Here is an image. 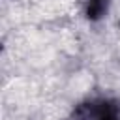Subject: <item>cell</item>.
<instances>
[{
    "instance_id": "cell-1",
    "label": "cell",
    "mask_w": 120,
    "mask_h": 120,
    "mask_svg": "<svg viewBox=\"0 0 120 120\" xmlns=\"http://www.w3.org/2000/svg\"><path fill=\"white\" fill-rule=\"evenodd\" d=\"M71 120H120L118 109L109 101H90L82 103L75 112Z\"/></svg>"
},
{
    "instance_id": "cell-2",
    "label": "cell",
    "mask_w": 120,
    "mask_h": 120,
    "mask_svg": "<svg viewBox=\"0 0 120 120\" xmlns=\"http://www.w3.org/2000/svg\"><path fill=\"white\" fill-rule=\"evenodd\" d=\"M109 0H86V17L90 21H98L105 15Z\"/></svg>"
}]
</instances>
